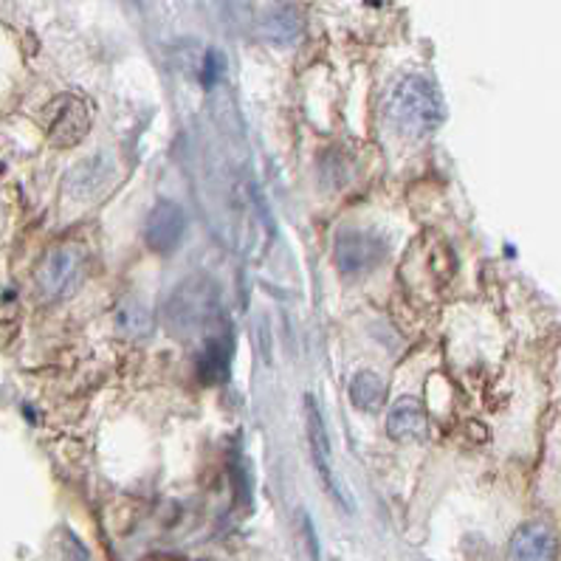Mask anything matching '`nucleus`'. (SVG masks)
<instances>
[{"label": "nucleus", "instance_id": "0eeeda50", "mask_svg": "<svg viewBox=\"0 0 561 561\" xmlns=\"http://www.w3.org/2000/svg\"><path fill=\"white\" fill-rule=\"evenodd\" d=\"M305 417H308V440H311V455H313V466H317L319 477H322L324 489L339 505H347L353 508L347 494L342 491L336 480V471H333V451H331V440H328V430H324V421H322V412H319L317 401L308 398L305 401Z\"/></svg>", "mask_w": 561, "mask_h": 561}, {"label": "nucleus", "instance_id": "20e7f679", "mask_svg": "<svg viewBox=\"0 0 561 561\" xmlns=\"http://www.w3.org/2000/svg\"><path fill=\"white\" fill-rule=\"evenodd\" d=\"M91 133V111L80 96L54 100L48 113V139L54 147H77Z\"/></svg>", "mask_w": 561, "mask_h": 561}, {"label": "nucleus", "instance_id": "423d86ee", "mask_svg": "<svg viewBox=\"0 0 561 561\" xmlns=\"http://www.w3.org/2000/svg\"><path fill=\"white\" fill-rule=\"evenodd\" d=\"M186 234V211L175 201H159L147 215L145 243L156 254H172L184 243Z\"/></svg>", "mask_w": 561, "mask_h": 561}, {"label": "nucleus", "instance_id": "7ed1b4c3", "mask_svg": "<svg viewBox=\"0 0 561 561\" xmlns=\"http://www.w3.org/2000/svg\"><path fill=\"white\" fill-rule=\"evenodd\" d=\"M82 279H85V254L77 245L51 249L34 274L37 291L48 302H60V299L71 297L82 285Z\"/></svg>", "mask_w": 561, "mask_h": 561}, {"label": "nucleus", "instance_id": "2eb2a0df", "mask_svg": "<svg viewBox=\"0 0 561 561\" xmlns=\"http://www.w3.org/2000/svg\"><path fill=\"white\" fill-rule=\"evenodd\" d=\"M302 530H305V545H308V553H311V561H319V541H317V530H313L311 519L302 516Z\"/></svg>", "mask_w": 561, "mask_h": 561}, {"label": "nucleus", "instance_id": "ddd939ff", "mask_svg": "<svg viewBox=\"0 0 561 561\" xmlns=\"http://www.w3.org/2000/svg\"><path fill=\"white\" fill-rule=\"evenodd\" d=\"M351 401L356 410L376 415V412L383 410V403H387V383L373 370L356 373L351 381Z\"/></svg>", "mask_w": 561, "mask_h": 561}, {"label": "nucleus", "instance_id": "f03ea898", "mask_svg": "<svg viewBox=\"0 0 561 561\" xmlns=\"http://www.w3.org/2000/svg\"><path fill=\"white\" fill-rule=\"evenodd\" d=\"M218 313V288L206 277H190L164 302V324L175 339L206 333Z\"/></svg>", "mask_w": 561, "mask_h": 561}, {"label": "nucleus", "instance_id": "9b49d317", "mask_svg": "<svg viewBox=\"0 0 561 561\" xmlns=\"http://www.w3.org/2000/svg\"><path fill=\"white\" fill-rule=\"evenodd\" d=\"M260 32L271 46H294L302 37V18L291 7H274L263 14Z\"/></svg>", "mask_w": 561, "mask_h": 561}, {"label": "nucleus", "instance_id": "6e6552de", "mask_svg": "<svg viewBox=\"0 0 561 561\" xmlns=\"http://www.w3.org/2000/svg\"><path fill=\"white\" fill-rule=\"evenodd\" d=\"M116 164L107 152H96V156H88L80 164H73L66 179V190L71 198L77 201H91L96 198L100 192H105V186L111 184Z\"/></svg>", "mask_w": 561, "mask_h": 561}, {"label": "nucleus", "instance_id": "39448f33", "mask_svg": "<svg viewBox=\"0 0 561 561\" xmlns=\"http://www.w3.org/2000/svg\"><path fill=\"white\" fill-rule=\"evenodd\" d=\"M387 254V243L370 231H342L333 249V257L342 274H364L376 268Z\"/></svg>", "mask_w": 561, "mask_h": 561}, {"label": "nucleus", "instance_id": "4468645a", "mask_svg": "<svg viewBox=\"0 0 561 561\" xmlns=\"http://www.w3.org/2000/svg\"><path fill=\"white\" fill-rule=\"evenodd\" d=\"M231 347L226 339H211L198 353V376L204 383H220L229 376Z\"/></svg>", "mask_w": 561, "mask_h": 561}, {"label": "nucleus", "instance_id": "f8f14e48", "mask_svg": "<svg viewBox=\"0 0 561 561\" xmlns=\"http://www.w3.org/2000/svg\"><path fill=\"white\" fill-rule=\"evenodd\" d=\"M116 331L125 339H147L152 333V313L139 297H125L113 313Z\"/></svg>", "mask_w": 561, "mask_h": 561}, {"label": "nucleus", "instance_id": "9d476101", "mask_svg": "<svg viewBox=\"0 0 561 561\" xmlns=\"http://www.w3.org/2000/svg\"><path fill=\"white\" fill-rule=\"evenodd\" d=\"M387 435L398 443L421 440L426 435V412L417 398H398L387 417Z\"/></svg>", "mask_w": 561, "mask_h": 561}, {"label": "nucleus", "instance_id": "1a4fd4ad", "mask_svg": "<svg viewBox=\"0 0 561 561\" xmlns=\"http://www.w3.org/2000/svg\"><path fill=\"white\" fill-rule=\"evenodd\" d=\"M559 541L541 522H528L511 539V561H556Z\"/></svg>", "mask_w": 561, "mask_h": 561}, {"label": "nucleus", "instance_id": "f257e3e1", "mask_svg": "<svg viewBox=\"0 0 561 561\" xmlns=\"http://www.w3.org/2000/svg\"><path fill=\"white\" fill-rule=\"evenodd\" d=\"M446 107L435 85L421 73H410L392 85L387 96V119L407 139H426L443 125Z\"/></svg>", "mask_w": 561, "mask_h": 561}]
</instances>
